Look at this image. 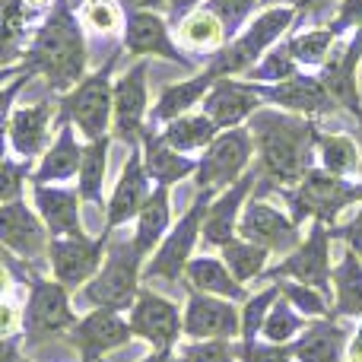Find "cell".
<instances>
[{
  "instance_id": "obj_52",
  "label": "cell",
  "mask_w": 362,
  "mask_h": 362,
  "mask_svg": "<svg viewBox=\"0 0 362 362\" xmlns=\"http://www.w3.org/2000/svg\"><path fill=\"white\" fill-rule=\"evenodd\" d=\"M124 10H156L169 16V0H121Z\"/></svg>"
},
{
  "instance_id": "obj_5",
  "label": "cell",
  "mask_w": 362,
  "mask_h": 362,
  "mask_svg": "<svg viewBox=\"0 0 362 362\" xmlns=\"http://www.w3.org/2000/svg\"><path fill=\"white\" fill-rule=\"evenodd\" d=\"M146 257L137 251L134 238H115L108 242L102 270L80 289L83 302L93 308H112V312H131L140 296Z\"/></svg>"
},
{
  "instance_id": "obj_36",
  "label": "cell",
  "mask_w": 362,
  "mask_h": 362,
  "mask_svg": "<svg viewBox=\"0 0 362 362\" xmlns=\"http://www.w3.org/2000/svg\"><path fill=\"white\" fill-rule=\"evenodd\" d=\"M219 257H223L226 267L232 270V276L248 286L251 280H264V274L270 270V257L274 255H270L267 248H261V245L235 235L232 242H226L223 248H219Z\"/></svg>"
},
{
  "instance_id": "obj_17",
  "label": "cell",
  "mask_w": 362,
  "mask_h": 362,
  "mask_svg": "<svg viewBox=\"0 0 362 362\" xmlns=\"http://www.w3.org/2000/svg\"><path fill=\"white\" fill-rule=\"evenodd\" d=\"M70 346L80 350L76 362H102L112 350L127 346L134 337L131 325H127L124 312H112V308H93L89 315H83L74 327L67 331Z\"/></svg>"
},
{
  "instance_id": "obj_21",
  "label": "cell",
  "mask_w": 362,
  "mask_h": 362,
  "mask_svg": "<svg viewBox=\"0 0 362 362\" xmlns=\"http://www.w3.org/2000/svg\"><path fill=\"white\" fill-rule=\"evenodd\" d=\"M359 67H362V29H356L344 45H337V51L331 54V61L318 70V76L325 80L331 99L337 102L340 112L353 115L362 121V95H359Z\"/></svg>"
},
{
  "instance_id": "obj_25",
  "label": "cell",
  "mask_w": 362,
  "mask_h": 362,
  "mask_svg": "<svg viewBox=\"0 0 362 362\" xmlns=\"http://www.w3.org/2000/svg\"><path fill=\"white\" fill-rule=\"evenodd\" d=\"M32 204H35L38 216L45 219L51 238H70V235H86L83 229L80 206L83 197L76 187L64 185H32Z\"/></svg>"
},
{
  "instance_id": "obj_55",
  "label": "cell",
  "mask_w": 362,
  "mask_h": 362,
  "mask_svg": "<svg viewBox=\"0 0 362 362\" xmlns=\"http://www.w3.org/2000/svg\"><path fill=\"white\" fill-rule=\"evenodd\" d=\"M64 4H67V6H70V10H80V6H83V4H86V0H64Z\"/></svg>"
},
{
  "instance_id": "obj_6",
  "label": "cell",
  "mask_w": 362,
  "mask_h": 362,
  "mask_svg": "<svg viewBox=\"0 0 362 362\" xmlns=\"http://www.w3.org/2000/svg\"><path fill=\"white\" fill-rule=\"evenodd\" d=\"M296 16H299L296 6H261V13L245 25L242 35L232 38L219 54H213L206 67L216 76H245L274 45H280L289 35Z\"/></svg>"
},
{
  "instance_id": "obj_49",
  "label": "cell",
  "mask_w": 362,
  "mask_h": 362,
  "mask_svg": "<svg viewBox=\"0 0 362 362\" xmlns=\"http://www.w3.org/2000/svg\"><path fill=\"white\" fill-rule=\"evenodd\" d=\"M327 25L337 38H350L356 29H362V0H337L334 19Z\"/></svg>"
},
{
  "instance_id": "obj_19",
  "label": "cell",
  "mask_w": 362,
  "mask_h": 362,
  "mask_svg": "<svg viewBox=\"0 0 362 362\" xmlns=\"http://www.w3.org/2000/svg\"><path fill=\"white\" fill-rule=\"evenodd\" d=\"M264 105L267 102H264L257 83L245 80V76H219L206 93L200 112L210 115L219 124V131H232V127H245Z\"/></svg>"
},
{
  "instance_id": "obj_20",
  "label": "cell",
  "mask_w": 362,
  "mask_h": 362,
  "mask_svg": "<svg viewBox=\"0 0 362 362\" xmlns=\"http://www.w3.org/2000/svg\"><path fill=\"white\" fill-rule=\"evenodd\" d=\"M153 191H156V185H153L150 172H146V165H144V150H140V146H131L118 185H115L112 194H108L105 229L102 232H115V229H121V226L134 223V219L140 216V210L146 206V200H150Z\"/></svg>"
},
{
  "instance_id": "obj_31",
  "label": "cell",
  "mask_w": 362,
  "mask_h": 362,
  "mask_svg": "<svg viewBox=\"0 0 362 362\" xmlns=\"http://www.w3.org/2000/svg\"><path fill=\"white\" fill-rule=\"evenodd\" d=\"M178 45L194 57H213L229 45V35H226V25L210 6L200 4L194 13H187L178 23Z\"/></svg>"
},
{
  "instance_id": "obj_12",
  "label": "cell",
  "mask_w": 362,
  "mask_h": 362,
  "mask_svg": "<svg viewBox=\"0 0 362 362\" xmlns=\"http://www.w3.org/2000/svg\"><path fill=\"white\" fill-rule=\"evenodd\" d=\"M150 61H134L115 80V124L112 137L127 146H140L150 131V83H146Z\"/></svg>"
},
{
  "instance_id": "obj_48",
  "label": "cell",
  "mask_w": 362,
  "mask_h": 362,
  "mask_svg": "<svg viewBox=\"0 0 362 362\" xmlns=\"http://www.w3.org/2000/svg\"><path fill=\"white\" fill-rule=\"evenodd\" d=\"M238 362H296L293 344H267V340H235Z\"/></svg>"
},
{
  "instance_id": "obj_30",
  "label": "cell",
  "mask_w": 362,
  "mask_h": 362,
  "mask_svg": "<svg viewBox=\"0 0 362 362\" xmlns=\"http://www.w3.org/2000/svg\"><path fill=\"white\" fill-rule=\"evenodd\" d=\"M185 283L187 289L194 293H206V296H219V299H232L242 305L248 299V286L238 283L232 276V270L226 267L223 257H213V255H197L185 270Z\"/></svg>"
},
{
  "instance_id": "obj_7",
  "label": "cell",
  "mask_w": 362,
  "mask_h": 362,
  "mask_svg": "<svg viewBox=\"0 0 362 362\" xmlns=\"http://www.w3.org/2000/svg\"><path fill=\"white\" fill-rule=\"evenodd\" d=\"M118 54H112L102 70H93L80 86L57 99V124H74L83 140H99L112 134L115 124V80L112 67Z\"/></svg>"
},
{
  "instance_id": "obj_44",
  "label": "cell",
  "mask_w": 362,
  "mask_h": 362,
  "mask_svg": "<svg viewBox=\"0 0 362 362\" xmlns=\"http://www.w3.org/2000/svg\"><path fill=\"white\" fill-rule=\"evenodd\" d=\"M274 283L280 286V296H283V299L293 302V305L299 308V312L305 315L308 321H315V318H331V315H334L331 299H327L321 289L305 286V283H296V280H274Z\"/></svg>"
},
{
  "instance_id": "obj_54",
  "label": "cell",
  "mask_w": 362,
  "mask_h": 362,
  "mask_svg": "<svg viewBox=\"0 0 362 362\" xmlns=\"http://www.w3.org/2000/svg\"><path fill=\"white\" fill-rule=\"evenodd\" d=\"M296 6V10H302V6H312L318 4V0H264V6Z\"/></svg>"
},
{
  "instance_id": "obj_32",
  "label": "cell",
  "mask_w": 362,
  "mask_h": 362,
  "mask_svg": "<svg viewBox=\"0 0 362 362\" xmlns=\"http://www.w3.org/2000/svg\"><path fill=\"white\" fill-rule=\"evenodd\" d=\"M172 187L156 185V191L150 194L146 206L140 210V216L134 219V245L144 257H150L159 245L165 242V235L172 232Z\"/></svg>"
},
{
  "instance_id": "obj_50",
  "label": "cell",
  "mask_w": 362,
  "mask_h": 362,
  "mask_svg": "<svg viewBox=\"0 0 362 362\" xmlns=\"http://www.w3.org/2000/svg\"><path fill=\"white\" fill-rule=\"evenodd\" d=\"M334 238H344L346 248L356 251V255L362 257V206H359V213L350 219V223L334 226Z\"/></svg>"
},
{
  "instance_id": "obj_27",
  "label": "cell",
  "mask_w": 362,
  "mask_h": 362,
  "mask_svg": "<svg viewBox=\"0 0 362 362\" xmlns=\"http://www.w3.org/2000/svg\"><path fill=\"white\" fill-rule=\"evenodd\" d=\"M74 124H57V134L51 140V146L45 150V156L35 163V172H32V185H64V181L80 175L83 165V146L86 140L76 137Z\"/></svg>"
},
{
  "instance_id": "obj_24",
  "label": "cell",
  "mask_w": 362,
  "mask_h": 362,
  "mask_svg": "<svg viewBox=\"0 0 362 362\" xmlns=\"http://www.w3.org/2000/svg\"><path fill=\"white\" fill-rule=\"evenodd\" d=\"M57 105L48 99L35 102V105H19L6 115V140L10 150L25 163H35L48 150V134H51V118H54Z\"/></svg>"
},
{
  "instance_id": "obj_35",
  "label": "cell",
  "mask_w": 362,
  "mask_h": 362,
  "mask_svg": "<svg viewBox=\"0 0 362 362\" xmlns=\"http://www.w3.org/2000/svg\"><path fill=\"white\" fill-rule=\"evenodd\" d=\"M334 318L362 321V257L346 248L334 267Z\"/></svg>"
},
{
  "instance_id": "obj_33",
  "label": "cell",
  "mask_w": 362,
  "mask_h": 362,
  "mask_svg": "<svg viewBox=\"0 0 362 362\" xmlns=\"http://www.w3.org/2000/svg\"><path fill=\"white\" fill-rule=\"evenodd\" d=\"M112 134L99 140H86L83 146V165H80V175H76V191H80L83 204H93V206H108L105 197V175H108V150H112Z\"/></svg>"
},
{
  "instance_id": "obj_14",
  "label": "cell",
  "mask_w": 362,
  "mask_h": 362,
  "mask_svg": "<svg viewBox=\"0 0 362 362\" xmlns=\"http://www.w3.org/2000/svg\"><path fill=\"white\" fill-rule=\"evenodd\" d=\"M238 235L248 242L267 248L270 255H289L293 248H299V242L305 238L302 223H296V216L283 206L270 204L264 197H251L238 219Z\"/></svg>"
},
{
  "instance_id": "obj_56",
  "label": "cell",
  "mask_w": 362,
  "mask_h": 362,
  "mask_svg": "<svg viewBox=\"0 0 362 362\" xmlns=\"http://www.w3.org/2000/svg\"><path fill=\"white\" fill-rule=\"evenodd\" d=\"M356 140H359V146H362V121H359V137Z\"/></svg>"
},
{
  "instance_id": "obj_22",
  "label": "cell",
  "mask_w": 362,
  "mask_h": 362,
  "mask_svg": "<svg viewBox=\"0 0 362 362\" xmlns=\"http://www.w3.org/2000/svg\"><path fill=\"white\" fill-rule=\"evenodd\" d=\"M261 86V95L267 105L283 108V112H293V115H305V118H321V115H331L337 108V102L331 99L327 93L325 80L318 74H296L293 80H283V83H257Z\"/></svg>"
},
{
  "instance_id": "obj_53",
  "label": "cell",
  "mask_w": 362,
  "mask_h": 362,
  "mask_svg": "<svg viewBox=\"0 0 362 362\" xmlns=\"http://www.w3.org/2000/svg\"><path fill=\"white\" fill-rule=\"evenodd\" d=\"M140 362H185L178 356V350H150Z\"/></svg>"
},
{
  "instance_id": "obj_11",
  "label": "cell",
  "mask_w": 362,
  "mask_h": 362,
  "mask_svg": "<svg viewBox=\"0 0 362 362\" xmlns=\"http://www.w3.org/2000/svg\"><path fill=\"white\" fill-rule=\"evenodd\" d=\"M121 51L134 61H146V57H159V61L181 64V67H194V54H187L172 35V25L165 13L156 10H127V25L121 35Z\"/></svg>"
},
{
  "instance_id": "obj_2",
  "label": "cell",
  "mask_w": 362,
  "mask_h": 362,
  "mask_svg": "<svg viewBox=\"0 0 362 362\" xmlns=\"http://www.w3.org/2000/svg\"><path fill=\"white\" fill-rule=\"evenodd\" d=\"M19 74L42 76L51 93L67 95L89 76V48L86 29H83L76 10L57 0L54 10L32 29V38L23 51Z\"/></svg>"
},
{
  "instance_id": "obj_38",
  "label": "cell",
  "mask_w": 362,
  "mask_h": 362,
  "mask_svg": "<svg viewBox=\"0 0 362 362\" xmlns=\"http://www.w3.org/2000/svg\"><path fill=\"white\" fill-rule=\"evenodd\" d=\"M318 165L331 175L350 178L362 172V146L350 134H321L318 137Z\"/></svg>"
},
{
  "instance_id": "obj_57",
  "label": "cell",
  "mask_w": 362,
  "mask_h": 362,
  "mask_svg": "<svg viewBox=\"0 0 362 362\" xmlns=\"http://www.w3.org/2000/svg\"><path fill=\"white\" fill-rule=\"evenodd\" d=\"M25 362H32V359H25Z\"/></svg>"
},
{
  "instance_id": "obj_26",
  "label": "cell",
  "mask_w": 362,
  "mask_h": 362,
  "mask_svg": "<svg viewBox=\"0 0 362 362\" xmlns=\"http://www.w3.org/2000/svg\"><path fill=\"white\" fill-rule=\"evenodd\" d=\"M350 340L353 334L344 318H315L293 344L296 362H344L350 353Z\"/></svg>"
},
{
  "instance_id": "obj_29",
  "label": "cell",
  "mask_w": 362,
  "mask_h": 362,
  "mask_svg": "<svg viewBox=\"0 0 362 362\" xmlns=\"http://www.w3.org/2000/svg\"><path fill=\"white\" fill-rule=\"evenodd\" d=\"M140 150H144V165H146V172H150L153 185L172 187L185 178H194V172H197V159L187 156V153H178L175 146H169L156 127L146 131Z\"/></svg>"
},
{
  "instance_id": "obj_47",
  "label": "cell",
  "mask_w": 362,
  "mask_h": 362,
  "mask_svg": "<svg viewBox=\"0 0 362 362\" xmlns=\"http://www.w3.org/2000/svg\"><path fill=\"white\" fill-rule=\"evenodd\" d=\"M178 356L185 362H238L235 344L229 340H185L178 346Z\"/></svg>"
},
{
  "instance_id": "obj_9",
  "label": "cell",
  "mask_w": 362,
  "mask_h": 362,
  "mask_svg": "<svg viewBox=\"0 0 362 362\" xmlns=\"http://www.w3.org/2000/svg\"><path fill=\"white\" fill-rule=\"evenodd\" d=\"M331 242L334 229L325 223H308L305 238L299 242V248H293L289 255H283L276 264H270V270L264 274V280H296L315 286L334 299V264H331ZM334 305V302H331Z\"/></svg>"
},
{
  "instance_id": "obj_8",
  "label": "cell",
  "mask_w": 362,
  "mask_h": 362,
  "mask_svg": "<svg viewBox=\"0 0 362 362\" xmlns=\"http://www.w3.org/2000/svg\"><path fill=\"white\" fill-rule=\"evenodd\" d=\"M216 197L213 191H197L185 213L178 216V223L172 226V232L165 235V242L146 257L144 276L150 280H165V283H178L185 280L187 264L194 261V251L204 242V216L210 210V200Z\"/></svg>"
},
{
  "instance_id": "obj_28",
  "label": "cell",
  "mask_w": 362,
  "mask_h": 362,
  "mask_svg": "<svg viewBox=\"0 0 362 362\" xmlns=\"http://www.w3.org/2000/svg\"><path fill=\"white\" fill-rule=\"evenodd\" d=\"M216 80H219V76L204 64V67H200L194 76L165 86L163 93H159L153 112H150V127H165L169 121L181 118V115H191L197 105H204L206 93L213 89V83H216Z\"/></svg>"
},
{
  "instance_id": "obj_13",
  "label": "cell",
  "mask_w": 362,
  "mask_h": 362,
  "mask_svg": "<svg viewBox=\"0 0 362 362\" xmlns=\"http://www.w3.org/2000/svg\"><path fill=\"white\" fill-rule=\"evenodd\" d=\"M108 242H112V232H102V235H95V238L93 235L51 238V245H48L51 276H54L57 283H64L70 293L83 289L102 270Z\"/></svg>"
},
{
  "instance_id": "obj_42",
  "label": "cell",
  "mask_w": 362,
  "mask_h": 362,
  "mask_svg": "<svg viewBox=\"0 0 362 362\" xmlns=\"http://www.w3.org/2000/svg\"><path fill=\"white\" fill-rule=\"evenodd\" d=\"M296 74H302L299 61L293 57V51H289L286 38H283L280 45H274V48L267 51V54L261 57V61L255 64V67L245 74V80L251 83H264V86H270V83H283V80H293Z\"/></svg>"
},
{
  "instance_id": "obj_45",
  "label": "cell",
  "mask_w": 362,
  "mask_h": 362,
  "mask_svg": "<svg viewBox=\"0 0 362 362\" xmlns=\"http://www.w3.org/2000/svg\"><path fill=\"white\" fill-rule=\"evenodd\" d=\"M204 6H210V10L223 19L226 35H229V42H232V38L242 35L245 25L255 19V10L264 6V0H206Z\"/></svg>"
},
{
  "instance_id": "obj_43",
  "label": "cell",
  "mask_w": 362,
  "mask_h": 362,
  "mask_svg": "<svg viewBox=\"0 0 362 362\" xmlns=\"http://www.w3.org/2000/svg\"><path fill=\"white\" fill-rule=\"evenodd\" d=\"M276 299H280V286L267 283L261 293H251L248 299L242 302V340L245 344L261 340V331H264V325H267V315Z\"/></svg>"
},
{
  "instance_id": "obj_46",
  "label": "cell",
  "mask_w": 362,
  "mask_h": 362,
  "mask_svg": "<svg viewBox=\"0 0 362 362\" xmlns=\"http://www.w3.org/2000/svg\"><path fill=\"white\" fill-rule=\"evenodd\" d=\"M32 172H35L32 163L6 156L4 163H0V200H4V204H10V200H23L25 181L32 185Z\"/></svg>"
},
{
  "instance_id": "obj_18",
  "label": "cell",
  "mask_w": 362,
  "mask_h": 362,
  "mask_svg": "<svg viewBox=\"0 0 362 362\" xmlns=\"http://www.w3.org/2000/svg\"><path fill=\"white\" fill-rule=\"evenodd\" d=\"M185 340H242V305L206 293H187Z\"/></svg>"
},
{
  "instance_id": "obj_23",
  "label": "cell",
  "mask_w": 362,
  "mask_h": 362,
  "mask_svg": "<svg viewBox=\"0 0 362 362\" xmlns=\"http://www.w3.org/2000/svg\"><path fill=\"white\" fill-rule=\"evenodd\" d=\"M257 172L251 169L245 178H238L232 187L219 191L216 197L210 200V210L204 216V245L210 248H223L226 242L238 235V219H242L245 204L251 200V191L257 187Z\"/></svg>"
},
{
  "instance_id": "obj_39",
  "label": "cell",
  "mask_w": 362,
  "mask_h": 362,
  "mask_svg": "<svg viewBox=\"0 0 362 362\" xmlns=\"http://www.w3.org/2000/svg\"><path fill=\"white\" fill-rule=\"evenodd\" d=\"M337 42H340V38L331 32V25L302 29V32H296V35H286L289 51H293V57L299 61L302 70H308V67L321 70L327 61H331L334 51H337Z\"/></svg>"
},
{
  "instance_id": "obj_15",
  "label": "cell",
  "mask_w": 362,
  "mask_h": 362,
  "mask_svg": "<svg viewBox=\"0 0 362 362\" xmlns=\"http://www.w3.org/2000/svg\"><path fill=\"white\" fill-rule=\"evenodd\" d=\"M127 325L134 337L150 344L153 350H178L185 340V308L153 289H140L134 308L127 312Z\"/></svg>"
},
{
  "instance_id": "obj_34",
  "label": "cell",
  "mask_w": 362,
  "mask_h": 362,
  "mask_svg": "<svg viewBox=\"0 0 362 362\" xmlns=\"http://www.w3.org/2000/svg\"><path fill=\"white\" fill-rule=\"evenodd\" d=\"M156 131L165 137V144L175 146L178 153H187V156H194V153H204L206 146H210L213 140L223 134V131H219V124L206 112L181 115V118L169 121L165 127H156Z\"/></svg>"
},
{
  "instance_id": "obj_41",
  "label": "cell",
  "mask_w": 362,
  "mask_h": 362,
  "mask_svg": "<svg viewBox=\"0 0 362 362\" xmlns=\"http://www.w3.org/2000/svg\"><path fill=\"white\" fill-rule=\"evenodd\" d=\"M305 325H308L305 315H302L289 299L280 296L267 315V325H264V331H261V340H267V344H296V337L305 331Z\"/></svg>"
},
{
  "instance_id": "obj_37",
  "label": "cell",
  "mask_w": 362,
  "mask_h": 362,
  "mask_svg": "<svg viewBox=\"0 0 362 362\" xmlns=\"http://www.w3.org/2000/svg\"><path fill=\"white\" fill-rule=\"evenodd\" d=\"M0 38H4V61H23V51L32 38V10L25 6V0H0Z\"/></svg>"
},
{
  "instance_id": "obj_16",
  "label": "cell",
  "mask_w": 362,
  "mask_h": 362,
  "mask_svg": "<svg viewBox=\"0 0 362 362\" xmlns=\"http://www.w3.org/2000/svg\"><path fill=\"white\" fill-rule=\"evenodd\" d=\"M0 242L6 255L29 264H42L48 261L51 232L38 216V210H32L25 200H10V204H0Z\"/></svg>"
},
{
  "instance_id": "obj_1",
  "label": "cell",
  "mask_w": 362,
  "mask_h": 362,
  "mask_svg": "<svg viewBox=\"0 0 362 362\" xmlns=\"http://www.w3.org/2000/svg\"><path fill=\"white\" fill-rule=\"evenodd\" d=\"M257 146V175L270 181V187L299 185L318 165V121L305 115H293L283 108L264 105L248 121Z\"/></svg>"
},
{
  "instance_id": "obj_51",
  "label": "cell",
  "mask_w": 362,
  "mask_h": 362,
  "mask_svg": "<svg viewBox=\"0 0 362 362\" xmlns=\"http://www.w3.org/2000/svg\"><path fill=\"white\" fill-rule=\"evenodd\" d=\"M200 4H206V0H169V23H181V19L187 16V13H194Z\"/></svg>"
},
{
  "instance_id": "obj_40",
  "label": "cell",
  "mask_w": 362,
  "mask_h": 362,
  "mask_svg": "<svg viewBox=\"0 0 362 362\" xmlns=\"http://www.w3.org/2000/svg\"><path fill=\"white\" fill-rule=\"evenodd\" d=\"M76 16L89 35H124L127 10L121 0H86Z\"/></svg>"
},
{
  "instance_id": "obj_10",
  "label": "cell",
  "mask_w": 362,
  "mask_h": 362,
  "mask_svg": "<svg viewBox=\"0 0 362 362\" xmlns=\"http://www.w3.org/2000/svg\"><path fill=\"white\" fill-rule=\"evenodd\" d=\"M257 156L255 134L251 127H232L223 131L204 153L197 156V172H194V185L197 191H226L238 178H245L251 172V159Z\"/></svg>"
},
{
  "instance_id": "obj_4",
  "label": "cell",
  "mask_w": 362,
  "mask_h": 362,
  "mask_svg": "<svg viewBox=\"0 0 362 362\" xmlns=\"http://www.w3.org/2000/svg\"><path fill=\"white\" fill-rule=\"evenodd\" d=\"M19 280L29 286L25 296L23 315H19V334L25 344H42L51 337H67V331L76 325V312L70 305V289L64 283H57L54 276H42L35 270V264L25 261V274H19Z\"/></svg>"
},
{
  "instance_id": "obj_3",
  "label": "cell",
  "mask_w": 362,
  "mask_h": 362,
  "mask_svg": "<svg viewBox=\"0 0 362 362\" xmlns=\"http://www.w3.org/2000/svg\"><path fill=\"white\" fill-rule=\"evenodd\" d=\"M280 194L286 197V210L296 216V223H325L331 229L350 206H362V181L331 175L321 165Z\"/></svg>"
}]
</instances>
